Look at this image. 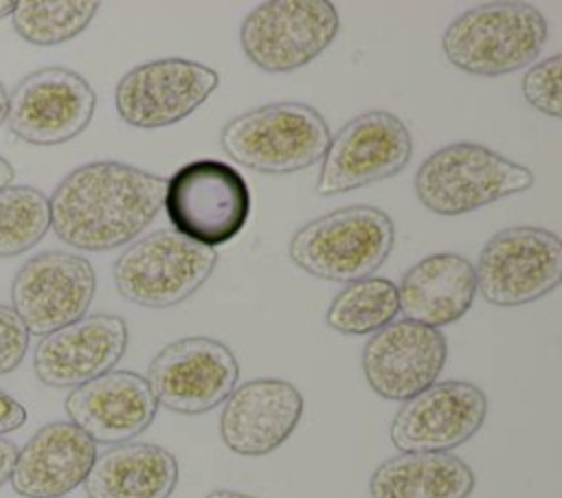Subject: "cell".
<instances>
[{
  "label": "cell",
  "mask_w": 562,
  "mask_h": 498,
  "mask_svg": "<svg viewBox=\"0 0 562 498\" xmlns=\"http://www.w3.org/2000/svg\"><path fill=\"white\" fill-rule=\"evenodd\" d=\"M165 191L167 178L127 162L79 165L48 197L50 228L57 239L77 250H114L154 222Z\"/></svg>",
  "instance_id": "cell-1"
},
{
  "label": "cell",
  "mask_w": 562,
  "mask_h": 498,
  "mask_svg": "<svg viewBox=\"0 0 562 498\" xmlns=\"http://www.w3.org/2000/svg\"><path fill=\"white\" fill-rule=\"evenodd\" d=\"M549 37L544 13L527 2H485L459 13L443 31L446 59L476 77H501L536 61Z\"/></svg>",
  "instance_id": "cell-2"
},
{
  "label": "cell",
  "mask_w": 562,
  "mask_h": 498,
  "mask_svg": "<svg viewBox=\"0 0 562 498\" xmlns=\"http://www.w3.org/2000/svg\"><path fill=\"white\" fill-rule=\"evenodd\" d=\"M331 132L323 114L301 101H274L233 116L220 132L222 151L237 165L285 176L323 158Z\"/></svg>",
  "instance_id": "cell-3"
},
{
  "label": "cell",
  "mask_w": 562,
  "mask_h": 498,
  "mask_svg": "<svg viewBox=\"0 0 562 498\" xmlns=\"http://www.w3.org/2000/svg\"><path fill=\"white\" fill-rule=\"evenodd\" d=\"M393 219L378 206L351 204L303 224L288 254L307 274L336 283L371 276L391 254Z\"/></svg>",
  "instance_id": "cell-4"
},
{
  "label": "cell",
  "mask_w": 562,
  "mask_h": 498,
  "mask_svg": "<svg viewBox=\"0 0 562 498\" xmlns=\"http://www.w3.org/2000/svg\"><path fill=\"white\" fill-rule=\"evenodd\" d=\"M531 186V169L479 143L446 145L415 173L417 200L443 217L472 213Z\"/></svg>",
  "instance_id": "cell-5"
},
{
  "label": "cell",
  "mask_w": 562,
  "mask_h": 498,
  "mask_svg": "<svg viewBox=\"0 0 562 498\" xmlns=\"http://www.w3.org/2000/svg\"><path fill=\"white\" fill-rule=\"evenodd\" d=\"M215 248L195 244L173 228L132 241L112 265L116 292L140 307L165 309L193 296L213 274Z\"/></svg>",
  "instance_id": "cell-6"
},
{
  "label": "cell",
  "mask_w": 562,
  "mask_h": 498,
  "mask_svg": "<svg viewBox=\"0 0 562 498\" xmlns=\"http://www.w3.org/2000/svg\"><path fill=\"white\" fill-rule=\"evenodd\" d=\"M162 206L176 233L213 248L235 239L246 226L250 191L231 165L200 158L167 178Z\"/></svg>",
  "instance_id": "cell-7"
},
{
  "label": "cell",
  "mask_w": 562,
  "mask_h": 498,
  "mask_svg": "<svg viewBox=\"0 0 562 498\" xmlns=\"http://www.w3.org/2000/svg\"><path fill=\"white\" fill-rule=\"evenodd\" d=\"M476 292L496 307H518L553 292L562 281V241L540 226L494 233L474 265Z\"/></svg>",
  "instance_id": "cell-8"
},
{
  "label": "cell",
  "mask_w": 562,
  "mask_h": 498,
  "mask_svg": "<svg viewBox=\"0 0 562 498\" xmlns=\"http://www.w3.org/2000/svg\"><path fill=\"white\" fill-rule=\"evenodd\" d=\"M338 29V11L327 0H270L244 18L239 42L259 70L290 72L327 50Z\"/></svg>",
  "instance_id": "cell-9"
},
{
  "label": "cell",
  "mask_w": 562,
  "mask_h": 498,
  "mask_svg": "<svg viewBox=\"0 0 562 498\" xmlns=\"http://www.w3.org/2000/svg\"><path fill=\"white\" fill-rule=\"evenodd\" d=\"M413 156L411 132L400 116L371 110L347 121L323 154L316 193H347L400 173Z\"/></svg>",
  "instance_id": "cell-10"
},
{
  "label": "cell",
  "mask_w": 562,
  "mask_h": 498,
  "mask_svg": "<svg viewBox=\"0 0 562 498\" xmlns=\"http://www.w3.org/2000/svg\"><path fill=\"white\" fill-rule=\"evenodd\" d=\"M145 380L167 410L202 415L233 393L239 364L228 344L209 336H189L165 344L149 362Z\"/></svg>",
  "instance_id": "cell-11"
},
{
  "label": "cell",
  "mask_w": 562,
  "mask_h": 498,
  "mask_svg": "<svg viewBox=\"0 0 562 498\" xmlns=\"http://www.w3.org/2000/svg\"><path fill=\"white\" fill-rule=\"evenodd\" d=\"M97 274L86 257L46 250L26 259L11 281V309L29 336H48L86 316Z\"/></svg>",
  "instance_id": "cell-12"
},
{
  "label": "cell",
  "mask_w": 562,
  "mask_h": 498,
  "mask_svg": "<svg viewBox=\"0 0 562 498\" xmlns=\"http://www.w3.org/2000/svg\"><path fill=\"white\" fill-rule=\"evenodd\" d=\"M217 86L220 75L211 66L165 57L127 70L114 88V105L127 125L156 129L193 114Z\"/></svg>",
  "instance_id": "cell-13"
},
{
  "label": "cell",
  "mask_w": 562,
  "mask_h": 498,
  "mask_svg": "<svg viewBox=\"0 0 562 498\" xmlns=\"http://www.w3.org/2000/svg\"><path fill=\"white\" fill-rule=\"evenodd\" d=\"M94 107L97 94L79 72L46 66L33 70L13 88L7 123L24 143L61 145L90 125Z\"/></svg>",
  "instance_id": "cell-14"
},
{
  "label": "cell",
  "mask_w": 562,
  "mask_h": 498,
  "mask_svg": "<svg viewBox=\"0 0 562 498\" xmlns=\"http://www.w3.org/2000/svg\"><path fill=\"white\" fill-rule=\"evenodd\" d=\"M487 417L485 393L465 380L435 382L402 401L389 437L400 452H450L470 441Z\"/></svg>",
  "instance_id": "cell-15"
},
{
  "label": "cell",
  "mask_w": 562,
  "mask_h": 498,
  "mask_svg": "<svg viewBox=\"0 0 562 498\" xmlns=\"http://www.w3.org/2000/svg\"><path fill=\"white\" fill-rule=\"evenodd\" d=\"M448 358L441 329L393 320L362 349V373L371 391L391 401H406L439 380Z\"/></svg>",
  "instance_id": "cell-16"
},
{
  "label": "cell",
  "mask_w": 562,
  "mask_h": 498,
  "mask_svg": "<svg viewBox=\"0 0 562 498\" xmlns=\"http://www.w3.org/2000/svg\"><path fill=\"white\" fill-rule=\"evenodd\" d=\"M127 349V322L116 314H90L48 336L33 351L35 377L53 388H75L114 371Z\"/></svg>",
  "instance_id": "cell-17"
},
{
  "label": "cell",
  "mask_w": 562,
  "mask_h": 498,
  "mask_svg": "<svg viewBox=\"0 0 562 498\" xmlns=\"http://www.w3.org/2000/svg\"><path fill=\"white\" fill-rule=\"evenodd\" d=\"M303 417L301 391L279 377H257L233 388L220 415L224 445L241 456H263L281 448Z\"/></svg>",
  "instance_id": "cell-18"
},
{
  "label": "cell",
  "mask_w": 562,
  "mask_h": 498,
  "mask_svg": "<svg viewBox=\"0 0 562 498\" xmlns=\"http://www.w3.org/2000/svg\"><path fill=\"white\" fill-rule=\"evenodd\" d=\"M64 408L70 423L94 443L121 445L151 426L158 401L143 375L134 371H108L75 386Z\"/></svg>",
  "instance_id": "cell-19"
},
{
  "label": "cell",
  "mask_w": 562,
  "mask_h": 498,
  "mask_svg": "<svg viewBox=\"0 0 562 498\" xmlns=\"http://www.w3.org/2000/svg\"><path fill=\"white\" fill-rule=\"evenodd\" d=\"M97 459V443L70 421L44 423L18 450L11 489L22 498H61L79 487Z\"/></svg>",
  "instance_id": "cell-20"
},
{
  "label": "cell",
  "mask_w": 562,
  "mask_h": 498,
  "mask_svg": "<svg viewBox=\"0 0 562 498\" xmlns=\"http://www.w3.org/2000/svg\"><path fill=\"white\" fill-rule=\"evenodd\" d=\"M476 296L474 265L457 252H435L413 263L400 279L397 301L406 320L428 327L457 322Z\"/></svg>",
  "instance_id": "cell-21"
},
{
  "label": "cell",
  "mask_w": 562,
  "mask_h": 498,
  "mask_svg": "<svg viewBox=\"0 0 562 498\" xmlns=\"http://www.w3.org/2000/svg\"><path fill=\"white\" fill-rule=\"evenodd\" d=\"M178 459L156 443H121L99 454L83 480L88 498H169Z\"/></svg>",
  "instance_id": "cell-22"
},
{
  "label": "cell",
  "mask_w": 562,
  "mask_h": 498,
  "mask_svg": "<svg viewBox=\"0 0 562 498\" xmlns=\"http://www.w3.org/2000/svg\"><path fill=\"white\" fill-rule=\"evenodd\" d=\"M472 467L450 452H400L380 463L369 478L371 498H468Z\"/></svg>",
  "instance_id": "cell-23"
},
{
  "label": "cell",
  "mask_w": 562,
  "mask_h": 498,
  "mask_svg": "<svg viewBox=\"0 0 562 498\" xmlns=\"http://www.w3.org/2000/svg\"><path fill=\"white\" fill-rule=\"evenodd\" d=\"M400 314L397 285L384 276H367L345 283L331 298L325 322L345 336H369L386 327Z\"/></svg>",
  "instance_id": "cell-24"
},
{
  "label": "cell",
  "mask_w": 562,
  "mask_h": 498,
  "mask_svg": "<svg viewBox=\"0 0 562 498\" xmlns=\"http://www.w3.org/2000/svg\"><path fill=\"white\" fill-rule=\"evenodd\" d=\"M97 11L94 0H20L11 24L33 46H57L86 31Z\"/></svg>",
  "instance_id": "cell-25"
},
{
  "label": "cell",
  "mask_w": 562,
  "mask_h": 498,
  "mask_svg": "<svg viewBox=\"0 0 562 498\" xmlns=\"http://www.w3.org/2000/svg\"><path fill=\"white\" fill-rule=\"evenodd\" d=\"M50 228L48 197L26 184L0 189V259L37 246Z\"/></svg>",
  "instance_id": "cell-26"
},
{
  "label": "cell",
  "mask_w": 562,
  "mask_h": 498,
  "mask_svg": "<svg viewBox=\"0 0 562 498\" xmlns=\"http://www.w3.org/2000/svg\"><path fill=\"white\" fill-rule=\"evenodd\" d=\"M560 70H562V55L555 53L544 57L542 61L533 64L522 81V97L525 101L544 116L560 118L562 114V99H560Z\"/></svg>",
  "instance_id": "cell-27"
},
{
  "label": "cell",
  "mask_w": 562,
  "mask_h": 498,
  "mask_svg": "<svg viewBox=\"0 0 562 498\" xmlns=\"http://www.w3.org/2000/svg\"><path fill=\"white\" fill-rule=\"evenodd\" d=\"M29 331L9 305H0V375L15 371L29 349Z\"/></svg>",
  "instance_id": "cell-28"
},
{
  "label": "cell",
  "mask_w": 562,
  "mask_h": 498,
  "mask_svg": "<svg viewBox=\"0 0 562 498\" xmlns=\"http://www.w3.org/2000/svg\"><path fill=\"white\" fill-rule=\"evenodd\" d=\"M26 408L0 388V437L13 432L26 423Z\"/></svg>",
  "instance_id": "cell-29"
},
{
  "label": "cell",
  "mask_w": 562,
  "mask_h": 498,
  "mask_svg": "<svg viewBox=\"0 0 562 498\" xmlns=\"http://www.w3.org/2000/svg\"><path fill=\"white\" fill-rule=\"evenodd\" d=\"M15 459H18V445L11 439L0 437V487L9 483Z\"/></svg>",
  "instance_id": "cell-30"
},
{
  "label": "cell",
  "mask_w": 562,
  "mask_h": 498,
  "mask_svg": "<svg viewBox=\"0 0 562 498\" xmlns=\"http://www.w3.org/2000/svg\"><path fill=\"white\" fill-rule=\"evenodd\" d=\"M13 176H15L13 165H11L4 156H0V189H2V186H9L11 180H13Z\"/></svg>",
  "instance_id": "cell-31"
},
{
  "label": "cell",
  "mask_w": 562,
  "mask_h": 498,
  "mask_svg": "<svg viewBox=\"0 0 562 498\" xmlns=\"http://www.w3.org/2000/svg\"><path fill=\"white\" fill-rule=\"evenodd\" d=\"M204 498H255V496L241 494V491H233V489H213V491L206 494Z\"/></svg>",
  "instance_id": "cell-32"
},
{
  "label": "cell",
  "mask_w": 562,
  "mask_h": 498,
  "mask_svg": "<svg viewBox=\"0 0 562 498\" xmlns=\"http://www.w3.org/2000/svg\"><path fill=\"white\" fill-rule=\"evenodd\" d=\"M7 112H9V92L0 81V125L7 123Z\"/></svg>",
  "instance_id": "cell-33"
},
{
  "label": "cell",
  "mask_w": 562,
  "mask_h": 498,
  "mask_svg": "<svg viewBox=\"0 0 562 498\" xmlns=\"http://www.w3.org/2000/svg\"><path fill=\"white\" fill-rule=\"evenodd\" d=\"M13 9H15V2H13V0H2V2H0V20L7 18V15H11Z\"/></svg>",
  "instance_id": "cell-34"
}]
</instances>
